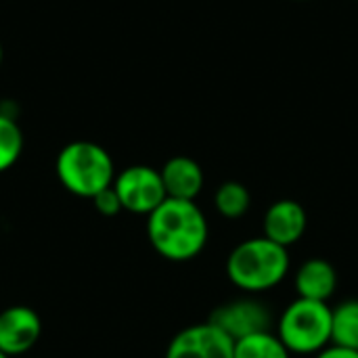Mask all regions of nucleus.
I'll use <instances>...</instances> for the list:
<instances>
[{
	"mask_svg": "<svg viewBox=\"0 0 358 358\" xmlns=\"http://www.w3.org/2000/svg\"><path fill=\"white\" fill-rule=\"evenodd\" d=\"M147 237L162 258L189 262L206 250L210 224L197 201L166 197V201L147 216Z\"/></svg>",
	"mask_w": 358,
	"mask_h": 358,
	"instance_id": "f257e3e1",
	"label": "nucleus"
},
{
	"mask_svg": "<svg viewBox=\"0 0 358 358\" xmlns=\"http://www.w3.org/2000/svg\"><path fill=\"white\" fill-rule=\"evenodd\" d=\"M250 206H252V195L248 187L237 180L222 182L214 193V208L222 218L237 220L248 214Z\"/></svg>",
	"mask_w": 358,
	"mask_h": 358,
	"instance_id": "ddd939ff",
	"label": "nucleus"
},
{
	"mask_svg": "<svg viewBox=\"0 0 358 358\" xmlns=\"http://www.w3.org/2000/svg\"><path fill=\"white\" fill-rule=\"evenodd\" d=\"M235 358H292L277 334L260 331L235 342Z\"/></svg>",
	"mask_w": 358,
	"mask_h": 358,
	"instance_id": "4468645a",
	"label": "nucleus"
},
{
	"mask_svg": "<svg viewBox=\"0 0 358 358\" xmlns=\"http://www.w3.org/2000/svg\"><path fill=\"white\" fill-rule=\"evenodd\" d=\"M0 358H8V357H6V355H4V352H0Z\"/></svg>",
	"mask_w": 358,
	"mask_h": 358,
	"instance_id": "6ab92c4d",
	"label": "nucleus"
},
{
	"mask_svg": "<svg viewBox=\"0 0 358 358\" xmlns=\"http://www.w3.org/2000/svg\"><path fill=\"white\" fill-rule=\"evenodd\" d=\"M275 334L292 355L315 357L331 344V306L296 298L279 315Z\"/></svg>",
	"mask_w": 358,
	"mask_h": 358,
	"instance_id": "20e7f679",
	"label": "nucleus"
},
{
	"mask_svg": "<svg viewBox=\"0 0 358 358\" xmlns=\"http://www.w3.org/2000/svg\"><path fill=\"white\" fill-rule=\"evenodd\" d=\"M2 57H4V48H2V42H0V65H2Z\"/></svg>",
	"mask_w": 358,
	"mask_h": 358,
	"instance_id": "a211bd4d",
	"label": "nucleus"
},
{
	"mask_svg": "<svg viewBox=\"0 0 358 358\" xmlns=\"http://www.w3.org/2000/svg\"><path fill=\"white\" fill-rule=\"evenodd\" d=\"M262 229L264 237L289 250L304 237L308 229V214L296 199H279L264 212Z\"/></svg>",
	"mask_w": 358,
	"mask_h": 358,
	"instance_id": "1a4fd4ad",
	"label": "nucleus"
},
{
	"mask_svg": "<svg viewBox=\"0 0 358 358\" xmlns=\"http://www.w3.org/2000/svg\"><path fill=\"white\" fill-rule=\"evenodd\" d=\"M315 358H358V350H350V348H342V346L329 344L319 355H315Z\"/></svg>",
	"mask_w": 358,
	"mask_h": 358,
	"instance_id": "f3484780",
	"label": "nucleus"
},
{
	"mask_svg": "<svg viewBox=\"0 0 358 358\" xmlns=\"http://www.w3.org/2000/svg\"><path fill=\"white\" fill-rule=\"evenodd\" d=\"M208 321L224 331L233 342H239L248 336L268 331L273 317L266 304H262L260 300L239 298L214 308Z\"/></svg>",
	"mask_w": 358,
	"mask_h": 358,
	"instance_id": "423d86ee",
	"label": "nucleus"
},
{
	"mask_svg": "<svg viewBox=\"0 0 358 358\" xmlns=\"http://www.w3.org/2000/svg\"><path fill=\"white\" fill-rule=\"evenodd\" d=\"M90 201H92L94 210H96L101 216H107V218H109V216H117L120 212H124V210H122V201H120V197H117L113 185H111L109 189L101 191V193H99L96 197H92Z\"/></svg>",
	"mask_w": 358,
	"mask_h": 358,
	"instance_id": "dca6fc26",
	"label": "nucleus"
},
{
	"mask_svg": "<svg viewBox=\"0 0 358 358\" xmlns=\"http://www.w3.org/2000/svg\"><path fill=\"white\" fill-rule=\"evenodd\" d=\"M294 287L298 298L327 302L338 289V273L325 258H308L298 266Z\"/></svg>",
	"mask_w": 358,
	"mask_h": 358,
	"instance_id": "9b49d317",
	"label": "nucleus"
},
{
	"mask_svg": "<svg viewBox=\"0 0 358 358\" xmlns=\"http://www.w3.org/2000/svg\"><path fill=\"white\" fill-rule=\"evenodd\" d=\"M42 336V321L29 306L0 310V352L8 358L29 352Z\"/></svg>",
	"mask_w": 358,
	"mask_h": 358,
	"instance_id": "6e6552de",
	"label": "nucleus"
},
{
	"mask_svg": "<svg viewBox=\"0 0 358 358\" xmlns=\"http://www.w3.org/2000/svg\"><path fill=\"white\" fill-rule=\"evenodd\" d=\"M331 344L358 350V300L331 308Z\"/></svg>",
	"mask_w": 358,
	"mask_h": 358,
	"instance_id": "f8f14e48",
	"label": "nucleus"
},
{
	"mask_svg": "<svg viewBox=\"0 0 358 358\" xmlns=\"http://www.w3.org/2000/svg\"><path fill=\"white\" fill-rule=\"evenodd\" d=\"M166 358H235V342L210 321L197 323L170 340Z\"/></svg>",
	"mask_w": 358,
	"mask_h": 358,
	"instance_id": "0eeeda50",
	"label": "nucleus"
},
{
	"mask_svg": "<svg viewBox=\"0 0 358 358\" xmlns=\"http://www.w3.org/2000/svg\"><path fill=\"white\" fill-rule=\"evenodd\" d=\"M21 151H23V132L19 124L10 115L0 113V174L17 164Z\"/></svg>",
	"mask_w": 358,
	"mask_h": 358,
	"instance_id": "2eb2a0df",
	"label": "nucleus"
},
{
	"mask_svg": "<svg viewBox=\"0 0 358 358\" xmlns=\"http://www.w3.org/2000/svg\"><path fill=\"white\" fill-rule=\"evenodd\" d=\"M113 189L122 201V210L138 216H149L168 197L159 170L141 164L117 172Z\"/></svg>",
	"mask_w": 358,
	"mask_h": 358,
	"instance_id": "39448f33",
	"label": "nucleus"
},
{
	"mask_svg": "<svg viewBox=\"0 0 358 358\" xmlns=\"http://www.w3.org/2000/svg\"><path fill=\"white\" fill-rule=\"evenodd\" d=\"M159 174H162V180L166 187V195L174 197V199L195 201L206 182L201 166L193 157H187V155L170 157L162 166Z\"/></svg>",
	"mask_w": 358,
	"mask_h": 358,
	"instance_id": "9d476101",
	"label": "nucleus"
},
{
	"mask_svg": "<svg viewBox=\"0 0 358 358\" xmlns=\"http://www.w3.org/2000/svg\"><path fill=\"white\" fill-rule=\"evenodd\" d=\"M59 182L76 197L92 199L115 180V166L109 151L92 141L65 145L55 162Z\"/></svg>",
	"mask_w": 358,
	"mask_h": 358,
	"instance_id": "7ed1b4c3",
	"label": "nucleus"
},
{
	"mask_svg": "<svg viewBox=\"0 0 358 358\" xmlns=\"http://www.w3.org/2000/svg\"><path fill=\"white\" fill-rule=\"evenodd\" d=\"M289 250L268 237H252L235 245L227 258L229 281L248 294L268 292L289 275Z\"/></svg>",
	"mask_w": 358,
	"mask_h": 358,
	"instance_id": "f03ea898",
	"label": "nucleus"
}]
</instances>
